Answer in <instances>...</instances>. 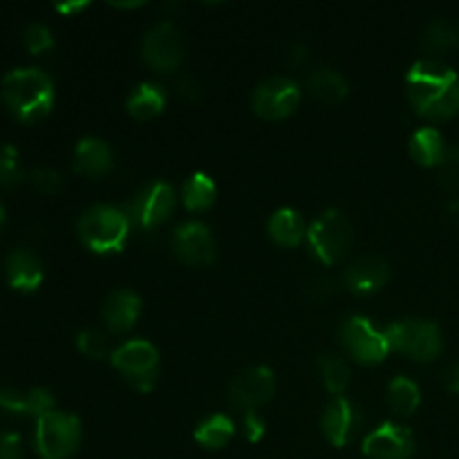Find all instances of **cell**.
Instances as JSON below:
<instances>
[{
    "mask_svg": "<svg viewBox=\"0 0 459 459\" xmlns=\"http://www.w3.org/2000/svg\"><path fill=\"white\" fill-rule=\"evenodd\" d=\"M408 99L426 119H451L459 112V76L442 61H417L406 76Z\"/></svg>",
    "mask_w": 459,
    "mask_h": 459,
    "instance_id": "cell-1",
    "label": "cell"
},
{
    "mask_svg": "<svg viewBox=\"0 0 459 459\" xmlns=\"http://www.w3.org/2000/svg\"><path fill=\"white\" fill-rule=\"evenodd\" d=\"M3 99L16 119L31 124L52 110L54 83L39 67H13L3 76Z\"/></svg>",
    "mask_w": 459,
    "mask_h": 459,
    "instance_id": "cell-2",
    "label": "cell"
},
{
    "mask_svg": "<svg viewBox=\"0 0 459 459\" xmlns=\"http://www.w3.org/2000/svg\"><path fill=\"white\" fill-rule=\"evenodd\" d=\"M130 222L124 211L94 204L79 218V238L94 254H115L128 240Z\"/></svg>",
    "mask_w": 459,
    "mask_h": 459,
    "instance_id": "cell-3",
    "label": "cell"
},
{
    "mask_svg": "<svg viewBox=\"0 0 459 459\" xmlns=\"http://www.w3.org/2000/svg\"><path fill=\"white\" fill-rule=\"evenodd\" d=\"M309 247L323 264H336L352 247V224L341 211L330 209L314 220L307 231Z\"/></svg>",
    "mask_w": 459,
    "mask_h": 459,
    "instance_id": "cell-4",
    "label": "cell"
},
{
    "mask_svg": "<svg viewBox=\"0 0 459 459\" xmlns=\"http://www.w3.org/2000/svg\"><path fill=\"white\" fill-rule=\"evenodd\" d=\"M36 451L43 459H67L81 442V421L67 412L52 411L36 420Z\"/></svg>",
    "mask_w": 459,
    "mask_h": 459,
    "instance_id": "cell-5",
    "label": "cell"
},
{
    "mask_svg": "<svg viewBox=\"0 0 459 459\" xmlns=\"http://www.w3.org/2000/svg\"><path fill=\"white\" fill-rule=\"evenodd\" d=\"M385 336L390 348L399 350L415 361H433L442 352V332L430 321H420V318L397 321L385 327Z\"/></svg>",
    "mask_w": 459,
    "mask_h": 459,
    "instance_id": "cell-6",
    "label": "cell"
},
{
    "mask_svg": "<svg viewBox=\"0 0 459 459\" xmlns=\"http://www.w3.org/2000/svg\"><path fill=\"white\" fill-rule=\"evenodd\" d=\"M112 366L126 377L133 388L148 393L160 375V352L151 341L133 339L112 352Z\"/></svg>",
    "mask_w": 459,
    "mask_h": 459,
    "instance_id": "cell-7",
    "label": "cell"
},
{
    "mask_svg": "<svg viewBox=\"0 0 459 459\" xmlns=\"http://www.w3.org/2000/svg\"><path fill=\"white\" fill-rule=\"evenodd\" d=\"M175 209V191L166 182H151L126 204L124 213L130 227H142L146 231L160 227L169 220Z\"/></svg>",
    "mask_w": 459,
    "mask_h": 459,
    "instance_id": "cell-8",
    "label": "cell"
},
{
    "mask_svg": "<svg viewBox=\"0 0 459 459\" xmlns=\"http://www.w3.org/2000/svg\"><path fill=\"white\" fill-rule=\"evenodd\" d=\"M343 348L357 359L359 363H379L390 354V341L385 330H377L372 321L363 316H352L341 327Z\"/></svg>",
    "mask_w": 459,
    "mask_h": 459,
    "instance_id": "cell-9",
    "label": "cell"
},
{
    "mask_svg": "<svg viewBox=\"0 0 459 459\" xmlns=\"http://www.w3.org/2000/svg\"><path fill=\"white\" fill-rule=\"evenodd\" d=\"M142 56L152 70L173 72L184 61V40L173 22H157L142 40Z\"/></svg>",
    "mask_w": 459,
    "mask_h": 459,
    "instance_id": "cell-10",
    "label": "cell"
},
{
    "mask_svg": "<svg viewBox=\"0 0 459 459\" xmlns=\"http://www.w3.org/2000/svg\"><path fill=\"white\" fill-rule=\"evenodd\" d=\"M276 393V377L269 368L254 366L238 372L229 385V402L242 412H254Z\"/></svg>",
    "mask_w": 459,
    "mask_h": 459,
    "instance_id": "cell-11",
    "label": "cell"
},
{
    "mask_svg": "<svg viewBox=\"0 0 459 459\" xmlns=\"http://www.w3.org/2000/svg\"><path fill=\"white\" fill-rule=\"evenodd\" d=\"M299 103L300 88L296 85V81L287 79V76H273V79L263 81L254 90V99H251L255 115L267 121L285 119L299 108Z\"/></svg>",
    "mask_w": 459,
    "mask_h": 459,
    "instance_id": "cell-12",
    "label": "cell"
},
{
    "mask_svg": "<svg viewBox=\"0 0 459 459\" xmlns=\"http://www.w3.org/2000/svg\"><path fill=\"white\" fill-rule=\"evenodd\" d=\"M173 251L182 263L202 267L215 260V240L202 222L179 224L173 231Z\"/></svg>",
    "mask_w": 459,
    "mask_h": 459,
    "instance_id": "cell-13",
    "label": "cell"
},
{
    "mask_svg": "<svg viewBox=\"0 0 459 459\" xmlns=\"http://www.w3.org/2000/svg\"><path fill=\"white\" fill-rule=\"evenodd\" d=\"M363 453L370 459H411L415 453V437L406 426L385 421L368 435Z\"/></svg>",
    "mask_w": 459,
    "mask_h": 459,
    "instance_id": "cell-14",
    "label": "cell"
},
{
    "mask_svg": "<svg viewBox=\"0 0 459 459\" xmlns=\"http://www.w3.org/2000/svg\"><path fill=\"white\" fill-rule=\"evenodd\" d=\"M361 412H359V408L345 397L332 399V402L327 403L321 420L323 433H325L327 442H330L332 446L339 448L348 446V444L352 442L354 435L361 429Z\"/></svg>",
    "mask_w": 459,
    "mask_h": 459,
    "instance_id": "cell-15",
    "label": "cell"
},
{
    "mask_svg": "<svg viewBox=\"0 0 459 459\" xmlns=\"http://www.w3.org/2000/svg\"><path fill=\"white\" fill-rule=\"evenodd\" d=\"M390 267L379 255H363L345 272L343 281L352 294H372L388 282Z\"/></svg>",
    "mask_w": 459,
    "mask_h": 459,
    "instance_id": "cell-16",
    "label": "cell"
},
{
    "mask_svg": "<svg viewBox=\"0 0 459 459\" xmlns=\"http://www.w3.org/2000/svg\"><path fill=\"white\" fill-rule=\"evenodd\" d=\"M4 273L13 290L36 291L43 282V264L31 251L13 249L4 260Z\"/></svg>",
    "mask_w": 459,
    "mask_h": 459,
    "instance_id": "cell-17",
    "label": "cell"
},
{
    "mask_svg": "<svg viewBox=\"0 0 459 459\" xmlns=\"http://www.w3.org/2000/svg\"><path fill=\"white\" fill-rule=\"evenodd\" d=\"M139 312H142V299L130 290L112 291V294L108 296L106 305H103L106 325L110 327L112 332H117V334L128 332L130 327L134 325V321L139 318Z\"/></svg>",
    "mask_w": 459,
    "mask_h": 459,
    "instance_id": "cell-18",
    "label": "cell"
},
{
    "mask_svg": "<svg viewBox=\"0 0 459 459\" xmlns=\"http://www.w3.org/2000/svg\"><path fill=\"white\" fill-rule=\"evenodd\" d=\"M112 151L103 139L83 137L74 148V169L88 178H101L112 169Z\"/></svg>",
    "mask_w": 459,
    "mask_h": 459,
    "instance_id": "cell-19",
    "label": "cell"
},
{
    "mask_svg": "<svg viewBox=\"0 0 459 459\" xmlns=\"http://www.w3.org/2000/svg\"><path fill=\"white\" fill-rule=\"evenodd\" d=\"M309 92L323 103H341L345 97H348V81L343 79V74H339L332 67H318V70L312 72L307 81Z\"/></svg>",
    "mask_w": 459,
    "mask_h": 459,
    "instance_id": "cell-20",
    "label": "cell"
},
{
    "mask_svg": "<svg viewBox=\"0 0 459 459\" xmlns=\"http://www.w3.org/2000/svg\"><path fill=\"white\" fill-rule=\"evenodd\" d=\"M126 106H128V112L134 119H152V117H157L164 110L166 92L161 85L146 81V83L137 85L133 90Z\"/></svg>",
    "mask_w": 459,
    "mask_h": 459,
    "instance_id": "cell-21",
    "label": "cell"
},
{
    "mask_svg": "<svg viewBox=\"0 0 459 459\" xmlns=\"http://www.w3.org/2000/svg\"><path fill=\"white\" fill-rule=\"evenodd\" d=\"M269 236L282 247H296L305 236L303 215L296 209H278L269 218Z\"/></svg>",
    "mask_w": 459,
    "mask_h": 459,
    "instance_id": "cell-22",
    "label": "cell"
},
{
    "mask_svg": "<svg viewBox=\"0 0 459 459\" xmlns=\"http://www.w3.org/2000/svg\"><path fill=\"white\" fill-rule=\"evenodd\" d=\"M412 160L421 166H437L442 157L446 155V146H444V137L435 128H421L417 130L408 143Z\"/></svg>",
    "mask_w": 459,
    "mask_h": 459,
    "instance_id": "cell-23",
    "label": "cell"
},
{
    "mask_svg": "<svg viewBox=\"0 0 459 459\" xmlns=\"http://www.w3.org/2000/svg\"><path fill=\"white\" fill-rule=\"evenodd\" d=\"M233 433H236V426H233V421L229 417L213 415L197 426L195 442L200 446L209 448V451H218V448H224L231 442Z\"/></svg>",
    "mask_w": 459,
    "mask_h": 459,
    "instance_id": "cell-24",
    "label": "cell"
},
{
    "mask_svg": "<svg viewBox=\"0 0 459 459\" xmlns=\"http://www.w3.org/2000/svg\"><path fill=\"white\" fill-rule=\"evenodd\" d=\"M421 393L417 388L415 381L406 379V377H397L390 381L388 385V403L399 417H408L420 408Z\"/></svg>",
    "mask_w": 459,
    "mask_h": 459,
    "instance_id": "cell-25",
    "label": "cell"
},
{
    "mask_svg": "<svg viewBox=\"0 0 459 459\" xmlns=\"http://www.w3.org/2000/svg\"><path fill=\"white\" fill-rule=\"evenodd\" d=\"M182 200L188 211H206L215 202V182L206 173H195L186 179Z\"/></svg>",
    "mask_w": 459,
    "mask_h": 459,
    "instance_id": "cell-26",
    "label": "cell"
},
{
    "mask_svg": "<svg viewBox=\"0 0 459 459\" xmlns=\"http://www.w3.org/2000/svg\"><path fill=\"white\" fill-rule=\"evenodd\" d=\"M318 368H321V377L325 388L330 390L332 394L341 397L345 393V388L350 385V368L345 366V361L341 357H334V354H323L318 359Z\"/></svg>",
    "mask_w": 459,
    "mask_h": 459,
    "instance_id": "cell-27",
    "label": "cell"
},
{
    "mask_svg": "<svg viewBox=\"0 0 459 459\" xmlns=\"http://www.w3.org/2000/svg\"><path fill=\"white\" fill-rule=\"evenodd\" d=\"M459 40V31L451 22L446 21H433L424 30L421 36V45L430 52H444V49H451Z\"/></svg>",
    "mask_w": 459,
    "mask_h": 459,
    "instance_id": "cell-28",
    "label": "cell"
},
{
    "mask_svg": "<svg viewBox=\"0 0 459 459\" xmlns=\"http://www.w3.org/2000/svg\"><path fill=\"white\" fill-rule=\"evenodd\" d=\"M22 179L21 170V157L12 143L0 142V184L4 186H13Z\"/></svg>",
    "mask_w": 459,
    "mask_h": 459,
    "instance_id": "cell-29",
    "label": "cell"
},
{
    "mask_svg": "<svg viewBox=\"0 0 459 459\" xmlns=\"http://www.w3.org/2000/svg\"><path fill=\"white\" fill-rule=\"evenodd\" d=\"M437 178L444 188L453 193L459 191V148H448L437 164Z\"/></svg>",
    "mask_w": 459,
    "mask_h": 459,
    "instance_id": "cell-30",
    "label": "cell"
},
{
    "mask_svg": "<svg viewBox=\"0 0 459 459\" xmlns=\"http://www.w3.org/2000/svg\"><path fill=\"white\" fill-rule=\"evenodd\" d=\"M54 411V394L48 388H31L25 393V415L40 420Z\"/></svg>",
    "mask_w": 459,
    "mask_h": 459,
    "instance_id": "cell-31",
    "label": "cell"
},
{
    "mask_svg": "<svg viewBox=\"0 0 459 459\" xmlns=\"http://www.w3.org/2000/svg\"><path fill=\"white\" fill-rule=\"evenodd\" d=\"M76 345H79V350L85 354V357L94 359V361L103 359V357H106V352H108L106 336H103L101 332H97V330H83V332H81L79 339H76Z\"/></svg>",
    "mask_w": 459,
    "mask_h": 459,
    "instance_id": "cell-32",
    "label": "cell"
},
{
    "mask_svg": "<svg viewBox=\"0 0 459 459\" xmlns=\"http://www.w3.org/2000/svg\"><path fill=\"white\" fill-rule=\"evenodd\" d=\"M25 45L31 54H40L54 45V36L43 22H30L25 30Z\"/></svg>",
    "mask_w": 459,
    "mask_h": 459,
    "instance_id": "cell-33",
    "label": "cell"
},
{
    "mask_svg": "<svg viewBox=\"0 0 459 459\" xmlns=\"http://www.w3.org/2000/svg\"><path fill=\"white\" fill-rule=\"evenodd\" d=\"M31 184H34L40 193H45V195H54V193L61 188L63 179L61 175L52 169H36L34 173H31Z\"/></svg>",
    "mask_w": 459,
    "mask_h": 459,
    "instance_id": "cell-34",
    "label": "cell"
},
{
    "mask_svg": "<svg viewBox=\"0 0 459 459\" xmlns=\"http://www.w3.org/2000/svg\"><path fill=\"white\" fill-rule=\"evenodd\" d=\"M0 408L16 415H25V393L12 388H0Z\"/></svg>",
    "mask_w": 459,
    "mask_h": 459,
    "instance_id": "cell-35",
    "label": "cell"
},
{
    "mask_svg": "<svg viewBox=\"0 0 459 459\" xmlns=\"http://www.w3.org/2000/svg\"><path fill=\"white\" fill-rule=\"evenodd\" d=\"M0 459H22L21 435L18 433H0Z\"/></svg>",
    "mask_w": 459,
    "mask_h": 459,
    "instance_id": "cell-36",
    "label": "cell"
},
{
    "mask_svg": "<svg viewBox=\"0 0 459 459\" xmlns=\"http://www.w3.org/2000/svg\"><path fill=\"white\" fill-rule=\"evenodd\" d=\"M264 430H267V424H264V420L258 412H245V437L249 439V442H260Z\"/></svg>",
    "mask_w": 459,
    "mask_h": 459,
    "instance_id": "cell-37",
    "label": "cell"
},
{
    "mask_svg": "<svg viewBox=\"0 0 459 459\" xmlns=\"http://www.w3.org/2000/svg\"><path fill=\"white\" fill-rule=\"evenodd\" d=\"M444 384H446V388L451 390V393L459 394V363H455V366H451L444 372Z\"/></svg>",
    "mask_w": 459,
    "mask_h": 459,
    "instance_id": "cell-38",
    "label": "cell"
},
{
    "mask_svg": "<svg viewBox=\"0 0 459 459\" xmlns=\"http://www.w3.org/2000/svg\"><path fill=\"white\" fill-rule=\"evenodd\" d=\"M178 92L184 94V97H188V99H195L197 97V83L193 79H179Z\"/></svg>",
    "mask_w": 459,
    "mask_h": 459,
    "instance_id": "cell-39",
    "label": "cell"
},
{
    "mask_svg": "<svg viewBox=\"0 0 459 459\" xmlns=\"http://www.w3.org/2000/svg\"><path fill=\"white\" fill-rule=\"evenodd\" d=\"M83 7H88V3H61V4H56L58 12H63V13L79 12V9H83Z\"/></svg>",
    "mask_w": 459,
    "mask_h": 459,
    "instance_id": "cell-40",
    "label": "cell"
},
{
    "mask_svg": "<svg viewBox=\"0 0 459 459\" xmlns=\"http://www.w3.org/2000/svg\"><path fill=\"white\" fill-rule=\"evenodd\" d=\"M4 220H7V211H4V206H3V202H0V229H3V224H4Z\"/></svg>",
    "mask_w": 459,
    "mask_h": 459,
    "instance_id": "cell-41",
    "label": "cell"
}]
</instances>
